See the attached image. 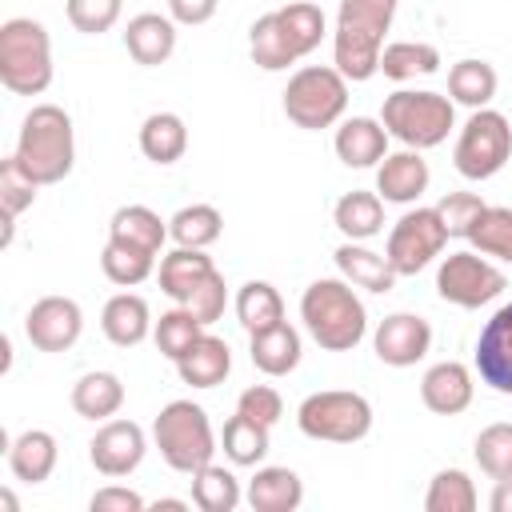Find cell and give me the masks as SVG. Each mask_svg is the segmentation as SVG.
I'll return each mask as SVG.
<instances>
[{
	"label": "cell",
	"instance_id": "7402d4cb",
	"mask_svg": "<svg viewBox=\"0 0 512 512\" xmlns=\"http://www.w3.org/2000/svg\"><path fill=\"white\" fill-rule=\"evenodd\" d=\"M56 460H60V448L48 428H24L8 444V468L24 484H44L56 472Z\"/></svg>",
	"mask_w": 512,
	"mask_h": 512
},
{
	"label": "cell",
	"instance_id": "44dd1931",
	"mask_svg": "<svg viewBox=\"0 0 512 512\" xmlns=\"http://www.w3.org/2000/svg\"><path fill=\"white\" fill-rule=\"evenodd\" d=\"M152 308H148V300L144 296H136V292H116L108 304H104V312H100V328H104V336L116 344V348H136V344H144L148 336H152Z\"/></svg>",
	"mask_w": 512,
	"mask_h": 512
},
{
	"label": "cell",
	"instance_id": "ac0fdd59",
	"mask_svg": "<svg viewBox=\"0 0 512 512\" xmlns=\"http://www.w3.org/2000/svg\"><path fill=\"white\" fill-rule=\"evenodd\" d=\"M344 168H376L388 156V128L376 116H348L332 140Z\"/></svg>",
	"mask_w": 512,
	"mask_h": 512
},
{
	"label": "cell",
	"instance_id": "d6a6232c",
	"mask_svg": "<svg viewBox=\"0 0 512 512\" xmlns=\"http://www.w3.org/2000/svg\"><path fill=\"white\" fill-rule=\"evenodd\" d=\"M380 72L396 84H404L412 76H432V72H440V48L424 44V40H392L380 52Z\"/></svg>",
	"mask_w": 512,
	"mask_h": 512
},
{
	"label": "cell",
	"instance_id": "e0dca14e",
	"mask_svg": "<svg viewBox=\"0 0 512 512\" xmlns=\"http://www.w3.org/2000/svg\"><path fill=\"white\" fill-rule=\"evenodd\" d=\"M428 180H432L428 160L416 148L388 152L376 164V192H380L384 204H416L428 192Z\"/></svg>",
	"mask_w": 512,
	"mask_h": 512
},
{
	"label": "cell",
	"instance_id": "7a4b0ae2",
	"mask_svg": "<svg viewBox=\"0 0 512 512\" xmlns=\"http://www.w3.org/2000/svg\"><path fill=\"white\" fill-rule=\"evenodd\" d=\"M400 0H340L336 32H332V56L348 84H364L380 72L384 32L392 28Z\"/></svg>",
	"mask_w": 512,
	"mask_h": 512
},
{
	"label": "cell",
	"instance_id": "f35d334b",
	"mask_svg": "<svg viewBox=\"0 0 512 512\" xmlns=\"http://www.w3.org/2000/svg\"><path fill=\"white\" fill-rule=\"evenodd\" d=\"M100 272L116 288H136V284H144L156 272V256L152 252H140L132 244H120V240H108L104 252H100Z\"/></svg>",
	"mask_w": 512,
	"mask_h": 512
},
{
	"label": "cell",
	"instance_id": "4dcf8cb0",
	"mask_svg": "<svg viewBox=\"0 0 512 512\" xmlns=\"http://www.w3.org/2000/svg\"><path fill=\"white\" fill-rule=\"evenodd\" d=\"M248 56H252V64L264 68V72H284L288 64L300 60V56L292 52V44H288L284 24H280L276 12H264V16L252 20V28H248Z\"/></svg>",
	"mask_w": 512,
	"mask_h": 512
},
{
	"label": "cell",
	"instance_id": "8d00e7d4",
	"mask_svg": "<svg viewBox=\"0 0 512 512\" xmlns=\"http://www.w3.org/2000/svg\"><path fill=\"white\" fill-rule=\"evenodd\" d=\"M268 424H256V420H248L244 412H236L228 424H224V432H220V448H224V456L232 460V464H240V468H256L264 456H268Z\"/></svg>",
	"mask_w": 512,
	"mask_h": 512
},
{
	"label": "cell",
	"instance_id": "9c48e42d",
	"mask_svg": "<svg viewBox=\"0 0 512 512\" xmlns=\"http://www.w3.org/2000/svg\"><path fill=\"white\" fill-rule=\"evenodd\" d=\"M512 160V124L496 108H476L452 148V164L464 180H492Z\"/></svg>",
	"mask_w": 512,
	"mask_h": 512
},
{
	"label": "cell",
	"instance_id": "3957f363",
	"mask_svg": "<svg viewBox=\"0 0 512 512\" xmlns=\"http://www.w3.org/2000/svg\"><path fill=\"white\" fill-rule=\"evenodd\" d=\"M20 168L44 188V184H60L72 164H76V132H72V116L60 104H32L28 116L20 120V136H16V152Z\"/></svg>",
	"mask_w": 512,
	"mask_h": 512
},
{
	"label": "cell",
	"instance_id": "52a82bcc",
	"mask_svg": "<svg viewBox=\"0 0 512 512\" xmlns=\"http://www.w3.org/2000/svg\"><path fill=\"white\" fill-rule=\"evenodd\" d=\"M348 112V80L344 72L332 64H304L288 76L284 88V116L304 128V132H320L340 124Z\"/></svg>",
	"mask_w": 512,
	"mask_h": 512
},
{
	"label": "cell",
	"instance_id": "277c9868",
	"mask_svg": "<svg viewBox=\"0 0 512 512\" xmlns=\"http://www.w3.org/2000/svg\"><path fill=\"white\" fill-rule=\"evenodd\" d=\"M0 84L12 96H40L52 84V36L32 16L0 24Z\"/></svg>",
	"mask_w": 512,
	"mask_h": 512
},
{
	"label": "cell",
	"instance_id": "603a6c76",
	"mask_svg": "<svg viewBox=\"0 0 512 512\" xmlns=\"http://www.w3.org/2000/svg\"><path fill=\"white\" fill-rule=\"evenodd\" d=\"M332 256H336V268H340V276L348 284H356L364 292H380V296L396 288V268L388 264L384 252H372L360 240H344Z\"/></svg>",
	"mask_w": 512,
	"mask_h": 512
},
{
	"label": "cell",
	"instance_id": "bcb514c9",
	"mask_svg": "<svg viewBox=\"0 0 512 512\" xmlns=\"http://www.w3.org/2000/svg\"><path fill=\"white\" fill-rule=\"evenodd\" d=\"M124 12V0H68V24L84 36L108 32Z\"/></svg>",
	"mask_w": 512,
	"mask_h": 512
},
{
	"label": "cell",
	"instance_id": "5b68a950",
	"mask_svg": "<svg viewBox=\"0 0 512 512\" xmlns=\"http://www.w3.org/2000/svg\"><path fill=\"white\" fill-rule=\"evenodd\" d=\"M380 124L388 128L392 140H400L404 148H436L448 140V132L456 128V104L444 92H412V88H396L392 96H384L380 108Z\"/></svg>",
	"mask_w": 512,
	"mask_h": 512
},
{
	"label": "cell",
	"instance_id": "5bb4252c",
	"mask_svg": "<svg viewBox=\"0 0 512 512\" xmlns=\"http://www.w3.org/2000/svg\"><path fill=\"white\" fill-rule=\"evenodd\" d=\"M372 348H376L380 364H388V368H412L432 348V324L424 316H416V312H392V316H384L376 324Z\"/></svg>",
	"mask_w": 512,
	"mask_h": 512
},
{
	"label": "cell",
	"instance_id": "7dc6e473",
	"mask_svg": "<svg viewBox=\"0 0 512 512\" xmlns=\"http://www.w3.org/2000/svg\"><path fill=\"white\" fill-rule=\"evenodd\" d=\"M224 304H228V284H224V276L220 272H212L188 300H184V308L208 328V324H216L220 316H224Z\"/></svg>",
	"mask_w": 512,
	"mask_h": 512
},
{
	"label": "cell",
	"instance_id": "b9f144b4",
	"mask_svg": "<svg viewBox=\"0 0 512 512\" xmlns=\"http://www.w3.org/2000/svg\"><path fill=\"white\" fill-rule=\"evenodd\" d=\"M468 244H472L480 256H492V260L512 264V208H504V204H488L484 216L476 220Z\"/></svg>",
	"mask_w": 512,
	"mask_h": 512
},
{
	"label": "cell",
	"instance_id": "cb8c5ba5",
	"mask_svg": "<svg viewBox=\"0 0 512 512\" xmlns=\"http://www.w3.org/2000/svg\"><path fill=\"white\" fill-rule=\"evenodd\" d=\"M244 500L252 504V512H296L304 504V480L292 468L268 464V468H256Z\"/></svg>",
	"mask_w": 512,
	"mask_h": 512
},
{
	"label": "cell",
	"instance_id": "d4e9b609",
	"mask_svg": "<svg viewBox=\"0 0 512 512\" xmlns=\"http://www.w3.org/2000/svg\"><path fill=\"white\" fill-rule=\"evenodd\" d=\"M300 352H304L300 332L288 320H280L276 328H264V332H252L248 336V356H252V364L264 376H288V372H296Z\"/></svg>",
	"mask_w": 512,
	"mask_h": 512
},
{
	"label": "cell",
	"instance_id": "e575fe53",
	"mask_svg": "<svg viewBox=\"0 0 512 512\" xmlns=\"http://www.w3.org/2000/svg\"><path fill=\"white\" fill-rule=\"evenodd\" d=\"M220 232H224V216L216 204H184L168 220V240H176L180 248H212Z\"/></svg>",
	"mask_w": 512,
	"mask_h": 512
},
{
	"label": "cell",
	"instance_id": "ee69618b",
	"mask_svg": "<svg viewBox=\"0 0 512 512\" xmlns=\"http://www.w3.org/2000/svg\"><path fill=\"white\" fill-rule=\"evenodd\" d=\"M36 188L40 184L20 168L16 156H4L0 160V212H4V220H16L24 208H32Z\"/></svg>",
	"mask_w": 512,
	"mask_h": 512
},
{
	"label": "cell",
	"instance_id": "9a60e30c",
	"mask_svg": "<svg viewBox=\"0 0 512 512\" xmlns=\"http://www.w3.org/2000/svg\"><path fill=\"white\" fill-rule=\"evenodd\" d=\"M476 372H480V380L492 392L512 396V304L496 308L492 320L480 328V340H476Z\"/></svg>",
	"mask_w": 512,
	"mask_h": 512
},
{
	"label": "cell",
	"instance_id": "4fadbf2b",
	"mask_svg": "<svg viewBox=\"0 0 512 512\" xmlns=\"http://www.w3.org/2000/svg\"><path fill=\"white\" fill-rule=\"evenodd\" d=\"M144 452H148V440H144V428L136 424V420H104L100 428H96V436L88 440V460H92V468L100 472V476H128V472H136L140 468V460H144Z\"/></svg>",
	"mask_w": 512,
	"mask_h": 512
},
{
	"label": "cell",
	"instance_id": "c3c4849f",
	"mask_svg": "<svg viewBox=\"0 0 512 512\" xmlns=\"http://www.w3.org/2000/svg\"><path fill=\"white\" fill-rule=\"evenodd\" d=\"M236 412H244L248 420L272 428V424H280V416H284V400H280V392H276L272 384H252V388L240 392Z\"/></svg>",
	"mask_w": 512,
	"mask_h": 512
},
{
	"label": "cell",
	"instance_id": "83f0119b",
	"mask_svg": "<svg viewBox=\"0 0 512 512\" xmlns=\"http://www.w3.org/2000/svg\"><path fill=\"white\" fill-rule=\"evenodd\" d=\"M332 224L340 228L344 240H372L384 232V200L380 192H364V188H352L336 200L332 208Z\"/></svg>",
	"mask_w": 512,
	"mask_h": 512
},
{
	"label": "cell",
	"instance_id": "7c38bea8",
	"mask_svg": "<svg viewBox=\"0 0 512 512\" xmlns=\"http://www.w3.org/2000/svg\"><path fill=\"white\" fill-rule=\"evenodd\" d=\"M84 332V312L72 296H40L24 316V336L40 352H68Z\"/></svg>",
	"mask_w": 512,
	"mask_h": 512
},
{
	"label": "cell",
	"instance_id": "7bdbcfd3",
	"mask_svg": "<svg viewBox=\"0 0 512 512\" xmlns=\"http://www.w3.org/2000/svg\"><path fill=\"white\" fill-rule=\"evenodd\" d=\"M472 452H476L480 472H488L492 480H512V424H508V420L488 424V428L476 436Z\"/></svg>",
	"mask_w": 512,
	"mask_h": 512
},
{
	"label": "cell",
	"instance_id": "f5cc1de1",
	"mask_svg": "<svg viewBox=\"0 0 512 512\" xmlns=\"http://www.w3.org/2000/svg\"><path fill=\"white\" fill-rule=\"evenodd\" d=\"M148 508H152V512H184L188 500H172V496H164V500H152Z\"/></svg>",
	"mask_w": 512,
	"mask_h": 512
},
{
	"label": "cell",
	"instance_id": "ab89813d",
	"mask_svg": "<svg viewBox=\"0 0 512 512\" xmlns=\"http://www.w3.org/2000/svg\"><path fill=\"white\" fill-rule=\"evenodd\" d=\"M204 332H208V328H204V324H200L184 304L168 308V312L152 324V340H156L160 356H168L172 364H176V360H180V356H184V352H188Z\"/></svg>",
	"mask_w": 512,
	"mask_h": 512
},
{
	"label": "cell",
	"instance_id": "f1b7e54d",
	"mask_svg": "<svg viewBox=\"0 0 512 512\" xmlns=\"http://www.w3.org/2000/svg\"><path fill=\"white\" fill-rule=\"evenodd\" d=\"M72 408L76 416L96 420V424L112 420L124 408V380L116 372H84L72 384Z\"/></svg>",
	"mask_w": 512,
	"mask_h": 512
},
{
	"label": "cell",
	"instance_id": "74e56055",
	"mask_svg": "<svg viewBox=\"0 0 512 512\" xmlns=\"http://www.w3.org/2000/svg\"><path fill=\"white\" fill-rule=\"evenodd\" d=\"M244 500L240 480L220 468V464H204L200 472H192V504L200 512H236Z\"/></svg>",
	"mask_w": 512,
	"mask_h": 512
},
{
	"label": "cell",
	"instance_id": "d590c367",
	"mask_svg": "<svg viewBox=\"0 0 512 512\" xmlns=\"http://www.w3.org/2000/svg\"><path fill=\"white\" fill-rule=\"evenodd\" d=\"M276 16H280L284 36H288V44H292V52H296L300 60L320 48V40H324V32H328V20H324V8H320V4H312V0H292V4L276 8Z\"/></svg>",
	"mask_w": 512,
	"mask_h": 512
},
{
	"label": "cell",
	"instance_id": "836d02e7",
	"mask_svg": "<svg viewBox=\"0 0 512 512\" xmlns=\"http://www.w3.org/2000/svg\"><path fill=\"white\" fill-rule=\"evenodd\" d=\"M496 68L488 60H456L448 68V96L452 104H464V108H488L492 96H496Z\"/></svg>",
	"mask_w": 512,
	"mask_h": 512
},
{
	"label": "cell",
	"instance_id": "ba28073f",
	"mask_svg": "<svg viewBox=\"0 0 512 512\" xmlns=\"http://www.w3.org/2000/svg\"><path fill=\"white\" fill-rule=\"evenodd\" d=\"M296 424L308 440H328V444H356L372 432V404L360 392L348 388H324L300 400Z\"/></svg>",
	"mask_w": 512,
	"mask_h": 512
},
{
	"label": "cell",
	"instance_id": "f546056e",
	"mask_svg": "<svg viewBox=\"0 0 512 512\" xmlns=\"http://www.w3.org/2000/svg\"><path fill=\"white\" fill-rule=\"evenodd\" d=\"M140 152L152 164H176L188 152V124L176 112H152L140 124Z\"/></svg>",
	"mask_w": 512,
	"mask_h": 512
},
{
	"label": "cell",
	"instance_id": "484cf974",
	"mask_svg": "<svg viewBox=\"0 0 512 512\" xmlns=\"http://www.w3.org/2000/svg\"><path fill=\"white\" fill-rule=\"evenodd\" d=\"M176 372H180V380H184L188 388H216V384H224V376L232 372V348H228V340L204 332V336L176 360Z\"/></svg>",
	"mask_w": 512,
	"mask_h": 512
},
{
	"label": "cell",
	"instance_id": "2e32d148",
	"mask_svg": "<svg viewBox=\"0 0 512 512\" xmlns=\"http://www.w3.org/2000/svg\"><path fill=\"white\" fill-rule=\"evenodd\" d=\"M472 396H476L472 368L460 364V360H440L420 380V400L436 416H460V412H468L472 408Z\"/></svg>",
	"mask_w": 512,
	"mask_h": 512
},
{
	"label": "cell",
	"instance_id": "681fc988",
	"mask_svg": "<svg viewBox=\"0 0 512 512\" xmlns=\"http://www.w3.org/2000/svg\"><path fill=\"white\" fill-rule=\"evenodd\" d=\"M88 508H92V512H144V508H148V500H144L140 492L124 488V484H108V488L92 492Z\"/></svg>",
	"mask_w": 512,
	"mask_h": 512
},
{
	"label": "cell",
	"instance_id": "f907efd6",
	"mask_svg": "<svg viewBox=\"0 0 512 512\" xmlns=\"http://www.w3.org/2000/svg\"><path fill=\"white\" fill-rule=\"evenodd\" d=\"M220 0H168V16L184 28H196V24H208L216 16Z\"/></svg>",
	"mask_w": 512,
	"mask_h": 512
},
{
	"label": "cell",
	"instance_id": "8992f818",
	"mask_svg": "<svg viewBox=\"0 0 512 512\" xmlns=\"http://www.w3.org/2000/svg\"><path fill=\"white\" fill-rule=\"evenodd\" d=\"M152 440L164 456V464L172 472H200L204 464H212L216 456V432H212V420L200 404L192 400H172L156 412L152 420Z\"/></svg>",
	"mask_w": 512,
	"mask_h": 512
},
{
	"label": "cell",
	"instance_id": "8fae6325",
	"mask_svg": "<svg viewBox=\"0 0 512 512\" xmlns=\"http://www.w3.org/2000/svg\"><path fill=\"white\" fill-rule=\"evenodd\" d=\"M444 244H448V228H444L436 204L432 208H408L392 224L384 256L396 268V276H416L420 268H428L444 252Z\"/></svg>",
	"mask_w": 512,
	"mask_h": 512
},
{
	"label": "cell",
	"instance_id": "1f68e13d",
	"mask_svg": "<svg viewBox=\"0 0 512 512\" xmlns=\"http://www.w3.org/2000/svg\"><path fill=\"white\" fill-rule=\"evenodd\" d=\"M236 320L248 336L264 332V328H276L284 320V296L276 292V284H268V280L240 284L236 288Z\"/></svg>",
	"mask_w": 512,
	"mask_h": 512
},
{
	"label": "cell",
	"instance_id": "4316f807",
	"mask_svg": "<svg viewBox=\"0 0 512 512\" xmlns=\"http://www.w3.org/2000/svg\"><path fill=\"white\" fill-rule=\"evenodd\" d=\"M108 240H120V244H132L140 252H152V256H164V240H168V220H160L148 204H124L112 212L108 220Z\"/></svg>",
	"mask_w": 512,
	"mask_h": 512
},
{
	"label": "cell",
	"instance_id": "db71d44e",
	"mask_svg": "<svg viewBox=\"0 0 512 512\" xmlns=\"http://www.w3.org/2000/svg\"><path fill=\"white\" fill-rule=\"evenodd\" d=\"M0 504H4V508H8V512H12V508H16V496H12V492H8V488H4V492H0Z\"/></svg>",
	"mask_w": 512,
	"mask_h": 512
},
{
	"label": "cell",
	"instance_id": "60d3db41",
	"mask_svg": "<svg viewBox=\"0 0 512 512\" xmlns=\"http://www.w3.org/2000/svg\"><path fill=\"white\" fill-rule=\"evenodd\" d=\"M476 504H480L476 484H472V476L460 472V468H440V472L432 476L428 492H424V508H428V512H472Z\"/></svg>",
	"mask_w": 512,
	"mask_h": 512
},
{
	"label": "cell",
	"instance_id": "30bf717a",
	"mask_svg": "<svg viewBox=\"0 0 512 512\" xmlns=\"http://www.w3.org/2000/svg\"><path fill=\"white\" fill-rule=\"evenodd\" d=\"M504 288H508V276L488 256H480L476 248L472 252L468 248L448 252L436 268V292H440V300H448L456 308H484Z\"/></svg>",
	"mask_w": 512,
	"mask_h": 512
},
{
	"label": "cell",
	"instance_id": "6da1fadb",
	"mask_svg": "<svg viewBox=\"0 0 512 512\" xmlns=\"http://www.w3.org/2000/svg\"><path fill=\"white\" fill-rule=\"evenodd\" d=\"M300 320L324 352H352L368 336V312L356 284L344 276H320L300 296Z\"/></svg>",
	"mask_w": 512,
	"mask_h": 512
},
{
	"label": "cell",
	"instance_id": "f6af8a7d",
	"mask_svg": "<svg viewBox=\"0 0 512 512\" xmlns=\"http://www.w3.org/2000/svg\"><path fill=\"white\" fill-rule=\"evenodd\" d=\"M484 200L476 196V192H448V196H440V204H436V212H440V220H444V228H448V240H468L472 236V228H476V220L484 216Z\"/></svg>",
	"mask_w": 512,
	"mask_h": 512
},
{
	"label": "cell",
	"instance_id": "816d5d0a",
	"mask_svg": "<svg viewBox=\"0 0 512 512\" xmlns=\"http://www.w3.org/2000/svg\"><path fill=\"white\" fill-rule=\"evenodd\" d=\"M488 508H492V512H512V480H496Z\"/></svg>",
	"mask_w": 512,
	"mask_h": 512
},
{
	"label": "cell",
	"instance_id": "ffe728a7",
	"mask_svg": "<svg viewBox=\"0 0 512 512\" xmlns=\"http://www.w3.org/2000/svg\"><path fill=\"white\" fill-rule=\"evenodd\" d=\"M212 272H216V264H212V256H208L204 248H180V244H176L172 252L160 256L156 280H160V292H164L168 300L184 304Z\"/></svg>",
	"mask_w": 512,
	"mask_h": 512
},
{
	"label": "cell",
	"instance_id": "d6986e66",
	"mask_svg": "<svg viewBox=\"0 0 512 512\" xmlns=\"http://www.w3.org/2000/svg\"><path fill=\"white\" fill-rule=\"evenodd\" d=\"M124 48L136 64L144 68H156L164 64L172 52H176V20L172 16H160V12H140L128 20L124 28Z\"/></svg>",
	"mask_w": 512,
	"mask_h": 512
}]
</instances>
